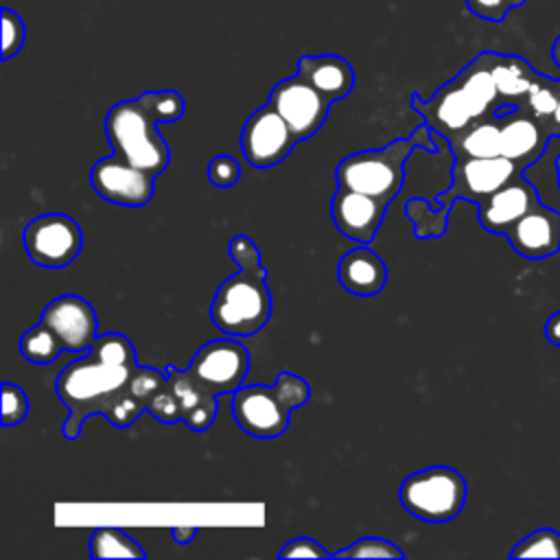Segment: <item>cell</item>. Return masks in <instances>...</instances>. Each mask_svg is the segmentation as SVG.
<instances>
[{"label": "cell", "instance_id": "1", "mask_svg": "<svg viewBox=\"0 0 560 560\" xmlns=\"http://www.w3.org/2000/svg\"><path fill=\"white\" fill-rule=\"evenodd\" d=\"M164 383L166 372L138 365L129 337L122 332L98 335L88 354L68 363L55 383L57 396L68 409L66 440H77L83 420L94 413H103L118 429L133 424Z\"/></svg>", "mask_w": 560, "mask_h": 560}, {"label": "cell", "instance_id": "2", "mask_svg": "<svg viewBox=\"0 0 560 560\" xmlns=\"http://www.w3.org/2000/svg\"><path fill=\"white\" fill-rule=\"evenodd\" d=\"M230 256L238 265V271L217 289L210 304V319L228 337H252L271 317L267 269L260 262L256 243L245 234H236L230 241Z\"/></svg>", "mask_w": 560, "mask_h": 560}, {"label": "cell", "instance_id": "3", "mask_svg": "<svg viewBox=\"0 0 560 560\" xmlns=\"http://www.w3.org/2000/svg\"><path fill=\"white\" fill-rule=\"evenodd\" d=\"M501 96L490 70V52L477 55L453 81L444 83L429 101L411 96V107L424 122L446 140L466 131L470 125L494 116Z\"/></svg>", "mask_w": 560, "mask_h": 560}, {"label": "cell", "instance_id": "4", "mask_svg": "<svg viewBox=\"0 0 560 560\" xmlns=\"http://www.w3.org/2000/svg\"><path fill=\"white\" fill-rule=\"evenodd\" d=\"M429 125L418 127L409 138H398L383 149H368L343 158L335 171L337 188L370 195L389 206L405 182V162L416 147L435 151Z\"/></svg>", "mask_w": 560, "mask_h": 560}, {"label": "cell", "instance_id": "5", "mask_svg": "<svg viewBox=\"0 0 560 560\" xmlns=\"http://www.w3.org/2000/svg\"><path fill=\"white\" fill-rule=\"evenodd\" d=\"M158 125L160 118L144 92L138 98L118 101L107 112L103 127L114 155L158 177L171 162V149Z\"/></svg>", "mask_w": 560, "mask_h": 560}, {"label": "cell", "instance_id": "6", "mask_svg": "<svg viewBox=\"0 0 560 560\" xmlns=\"http://www.w3.org/2000/svg\"><path fill=\"white\" fill-rule=\"evenodd\" d=\"M311 396L308 383L291 372H280L273 385H241L232 394L236 424L258 440L280 438L289 427V413Z\"/></svg>", "mask_w": 560, "mask_h": 560}, {"label": "cell", "instance_id": "7", "mask_svg": "<svg viewBox=\"0 0 560 560\" xmlns=\"http://www.w3.org/2000/svg\"><path fill=\"white\" fill-rule=\"evenodd\" d=\"M398 499L411 516L427 523H446L466 503V479L451 466H429L405 477Z\"/></svg>", "mask_w": 560, "mask_h": 560}, {"label": "cell", "instance_id": "8", "mask_svg": "<svg viewBox=\"0 0 560 560\" xmlns=\"http://www.w3.org/2000/svg\"><path fill=\"white\" fill-rule=\"evenodd\" d=\"M249 372V352L236 339H214L203 343L190 365L184 370L186 378L206 396L234 394Z\"/></svg>", "mask_w": 560, "mask_h": 560}, {"label": "cell", "instance_id": "9", "mask_svg": "<svg viewBox=\"0 0 560 560\" xmlns=\"http://www.w3.org/2000/svg\"><path fill=\"white\" fill-rule=\"evenodd\" d=\"M22 238L28 258L46 269L68 267L79 256L83 245V232L79 223L61 212L31 219Z\"/></svg>", "mask_w": 560, "mask_h": 560}, {"label": "cell", "instance_id": "10", "mask_svg": "<svg viewBox=\"0 0 560 560\" xmlns=\"http://www.w3.org/2000/svg\"><path fill=\"white\" fill-rule=\"evenodd\" d=\"M525 164L514 162L505 155H492V158H462L455 160L453 166V184L446 192H442L435 201L442 203V208H451L453 199H468V201H483L499 188L508 186L510 182L518 179Z\"/></svg>", "mask_w": 560, "mask_h": 560}, {"label": "cell", "instance_id": "11", "mask_svg": "<svg viewBox=\"0 0 560 560\" xmlns=\"http://www.w3.org/2000/svg\"><path fill=\"white\" fill-rule=\"evenodd\" d=\"M269 105L284 118L298 142L317 133L330 109V101L302 74L278 81L271 88Z\"/></svg>", "mask_w": 560, "mask_h": 560}, {"label": "cell", "instance_id": "12", "mask_svg": "<svg viewBox=\"0 0 560 560\" xmlns=\"http://www.w3.org/2000/svg\"><path fill=\"white\" fill-rule=\"evenodd\" d=\"M295 144L293 131L269 103L256 109L241 129V151L254 168L280 164Z\"/></svg>", "mask_w": 560, "mask_h": 560}, {"label": "cell", "instance_id": "13", "mask_svg": "<svg viewBox=\"0 0 560 560\" xmlns=\"http://www.w3.org/2000/svg\"><path fill=\"white\" fill-rule=\"evenodd\" d=\"M90 184L105 201L127 208H140L153 197L155 175L112 153L109 158H103L92 166Z\"/></svg>", "mask_w": 560, "mask_h": 560}, {"label": "cell", "instance_id": "14", "mask_svg": "<svg viewBox=\"0 0 560 560\" xmlns=\"http://www.w3.org/2000/svg\"><path fill=\"white\" fill-rule=\"evenodd\" d=\"M39 322L59 337L63 352H88L98 337V319L92 304L74 293L48 302Z\"/></svg>", "mask_w": 560, "mask_h": 560}, {"label": "cell", "instance_id": "15", "mask_svg": "<svg viewBox=\"0 0 560 560\" xmlns=\"http://www.w3.org/2000/svg\"><path fill=\"white\" fill-rule=\"evenodd\" d=\"M387 203L357 192V190H346L337 188L330 201V217L337 225V230L361 245L372 243L383 217H385Z\"/></svg>", "mask_w": 560, "mask_h": 560}, {"label": "cell", "instance_id": "16", "mask_svg": "<svg viewBox=\"0 0 560 560\" xmlns=\"http://www.w3.org/2000/svg\"><path fill=\"white\" fill-rule=\"evenodd\" d=\"M505 236L516 254L525 258H547L560 249V212L538 201Z\"/></svg>", "mask_w": 560, "mask_h": 560}, {"label": "cell", "instance_id": "17", "mask_svg": "<svg viewBox=\"0 0 560 560\" xmlns=\"http://www.w3.org/2000/svg\"><path fill=\"white\" fill-rule=\"evenodd\" d=\"M497 118L501 125V155L525 166L542 155L549 138L545 120H538L523 105Z\"/></svg>", "mask_w": 560, "mask_h": 560}, {"label": "cell", "instance_id": "18", "mask_svg": "<svg viewBox=\"0 0 560 560\" xmlns=\"http://www.w3.org/2000/svg\"><path fill=\"white\" fill-rule=\"evenodd\" d=\"M538 203L536 188L523 177L499 188L479 201V223L488 232L508 234V230Z\"/></svg>", "mask_w": 560, "mask_h": 560}, {"label": "cell", "instance_id": "19", "mask_svg": "<svg viewBox=\"0 0 560 560\" xmlns=\"http://www.w3.org/2000/svg\"><path fill=\"white\" fill-rule=\"evenodd\" d=\"M298 74H302L330 103L341 101L354 88V70L339 55H304L298 59Z\"/></svg>", "mask_w": 560, "mask_h": 560}, {"label": "cell", "instance_id": "20", "mask_svg": "<svg viewBox=\"0 0 560 560\" xmlns=\"http://www.w3.org/2000/svg\"><path fill=\"white\" fill-rule=\"evenodd\" d=\"M337 276L346 291L354 295H376L387 282V267L376 252L361 245L341 256Z\"/></svg>", "mask_w": 560, "mask_h": 560}, {"label": "cell", "instance_id": "21", "mask_svg": "<svg viewBox=\"0 0 560 560\" xmlns=\"http://www.w3.org/2000/svg\"><path fill=\"white\" fill-rule=\"evenodd\" d=\"M490 52V70L501 96L503 105H521L525 101L532 81L536 79V70L516 55H501V52Z\"/></svg>", "mask_w": 560, "mask_h": 560}, {"label": "cell", "instance_id": "22", "mask_svg": "<svg viewBox=\"0 0 560 560\" xmlns=\"http://www.w3.org/2000/svg\"><path fill=\"white\" fill-rule=\"evenodd\" d=\"M448 144L455 153V160L501 155V125H499V118L488 116V118L470 125L466 131L451 138Z\"/></svg>", "mask_w": 560, "mask_h": 560}, {"label": "cell", "instance_id": "23", "mask_svg": "<svg viewBox=\"0 0 560 560\" xmlns=\"http://www.w3.org/2000/svg\"><path fill=\"white\" fill-rule=\"evenodd\" d=\"M92 558H144V549L118 527H98L90 538Z\"/></svg>", "mask_w": 560, "mask_h": 560}, {"label": "cell", "instance_id": "24", "mask_svg": "<svg viewBox=\"0 0 560 560\" xmlns=\"http://www.w3.org/2000/svg\"><path fill=\"white\" fill-rule=\"evenodd\" d=\"M20 352L31 363L48 365L63 352V346H61L59 337L44 322H39L22 335Z\"/></svg>", "mask_w": 560, "mask_h": 560}, {"label": "cell", "instance_id": "25", "mask_svg": "<svg viewBox=\"0 0 560 560\" xmlns=\"http://www.w3.org/2000/svg\"><path fill=\"white\" fill-rule=\"evenodd\" d=\"M558 98H560V79L551 81L542 74H536V79L529 85V92L523 101V107L534 114L538 120H551L553 112L558 107Z\"/></svg>", "mask_w": 560, "mask_h": 560}, {"label": "cell", "instance_id": "26", "mask_svg": "<svg viewBox=\"0 0 560 560\" xmlns=\"http://www.w3.org/2000/svg\"><path fill=\"white\" fill-rule=\"evenodd\" d=\"M512 558H560V534L556 529H536L510 551Z\"/></svg>", "mask_w": 560, "mask_h": 560}, {"label": "cell", "instance_id": "27", "mask_svg": "<svg viewBox=\"0 0 560 560\" xmlns=\"http://www.w3.org/2000/svg\"><path fill=\"white\" fill-rule=\"evenodd\" d=\"M332 558H405V551L396 547L392 540L368 536L359 538L346 549L335 551Z\"/></svg>", "mask_w": 560, "mask_h": 560}, {"label": "cell", "instance_id": "28", "mask_svg": "<svg viewBox=\"0 0 560 560\" xmlns=\"http://www.w3.org/2000/svg\"><path fill=\"white\" fill-rule=\"evenodd\" d=\"M26 39V28L22 18L11 11V9H2V59H11L13 55L20 52V48L24 46Z\"/></svg>", "mask_w": 560, "mask_h": 560}, {"label": "cell", "instance_id": "29", "mask_svg": "<svg viewBox=\"0 0 560 560\" xmlns=\"http://www.w3.org/2000/svg\"><path fill=\"white\" fill-rule=\"evenodd\" d=\"M28 398L20 385L2 383V424L15 427L26 418Z\"/></svg>", "mask_w": 560, "mask_h": 560}, {"label": "cell", "instance_id": "30", "mask_svg": "<svg viewBox=\"0 0 560 560\" xmlns=\"http://www.w3.org/2000/svg\"><path fill=\"white\" fill-rule=\"evenodd\" d=\"M241 177V164L232 155H214L208 162V179L217 188H230Z\"/></svg>", "mask_w": 560, "mask_h": 560}, {"label": "cell", "instance_id": "31", "mask_svg": "<svg viewBox=\"0 0 560 560\" xmlns=\"http://www.w3.org/2000/svg\"><path fill=\"white\" fill-rule=\"evenodd\" d=\"M466 7L481 20L501 22L510 9H516V0H466Z\"/></svg>", "mask_w": 560, "mask_h": 560}, {"label": "cell", "instance_id": "32", "mask_svg": "<svg viewBox=\"0 0 560 560\" xmlns=\"http://www.w3.org/2000/svg\"><path fill=\"white\" fill-rule=\"evenodd\" d=\"M280 558H330L332 553L326 551L317 540L313 538H306V536H300V538H293L289 540L280 553Z\"/></svg>", "mask_w": 560, "mask_h": 560}, {"label": "cell", "instance_id": "33", "mask_svg": "<svg viewBox=\"0 0 560 560\" xmlns=\"http://www.w3.org/2000/svg\"><path fill=\"white\" fill-rule=\"evenodd\" d=\"M545 335H547V339H549L551 343L560 346V311L553 313V315L547 319V324H545Z\"/></svg>", "mask_w": 560, "mask_h": 560}, {"label": "cell", "instance_id": "34", "mask_svg": "<svg viewBox=\"0 0 560 560\" xmlns=\"http://www.w3.org/2000/svg\"><path fill=\"white\" fill-rule=\"evenodd\" d=\"M171 536L175 538V542L179 545H186L190 542L195 536H197V527H184V525H177L171 529Z\"/></svg>", "mask_w": 560, "mask_h": 560}, {"label": "cell", "instance_id": "35", "mask_svg": "<svg viewBox=\"0 0 560 560\" xmlns=\"http://www.w3.org/2000/svg\"><path fill=\"white\" fill-rule=\"evenodd\" d=\"M551 125H553V129H551V133H560V98H558V107H556V112H553V118H551Z\"/></svg>", "mask_w": 560, "mask_h": 560}, {"label": "cell", "instance_id": "36", "mask_svg": "<svg viewBox=\"0 0 560 560\" xmlns=\"http://www.w3.org/2000/svg\"><path fill=\"white\" fill-rule=\"evenodd\" d=\"M551 57H553V61L560 66V35L556 37V42H553V48H551Z\"/></svg>", "mask_w": 560, "mask_h": 560}, {"label": "cell", "instance_id": "37", "mask_svg": "<svg viewBox=\"0 0 560 560\" xmlns=\"http://www.w3.org/2000/svg\"><path fill=\"white\" fill-rule=\"evenodd\" d=\"M556 171H558V186H560V155H558V160H556Z\"/></svg>", "mask_w": 560, "mask_h": 560}, {"label": "cell", "instance_id": "38", "mask_svg": "<svg viewBox=\"0 0 560 560\" xmlns=\"http://www.w3.org/2000/svg\"><path fill=\"white\" fill-rule=\"evenodd\" d=\"M523 2H527V0H516V7H521Z\"/></svg>", "mask_w": 560, "mask_h": 560}]
</instances>
